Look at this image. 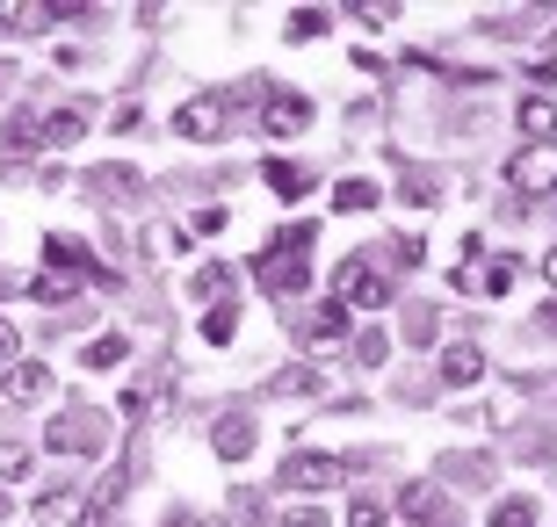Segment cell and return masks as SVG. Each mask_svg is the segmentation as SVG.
I'll list each match as a JSON object with an SVG mask.
<instances>
[{"label": "cell", "instance_id": "6da1fadb", "mask_svg": "<svg viewBox=\"0 0 557 527\" xmlns=\"http://www.w3.org/2000/svg\"><path fill=\"white\" fill-rule=\"evenodd\" d=\"M311 239H319V224H289V231H275V239L261 246V261H253V283L275 289V297H297V289H305Z\"/></svg>", "mask_w": 557, "mask_h": 527}, {"label": "cell", "instance_id": "7a4b0ae2", "mask_svg": "<svg viewBox=\"0 0 557 527\" xmlns=\"http://www.w3.org/2000/svg\"><path fill=\"white\" fill-rule=\"evenodd\" d=\"M333 304L341 311H384L392 289H384V275H376L370 261H341V275H333Z\"/></svg>", "mask_w": 557, "mask_h": 527}, {"label": "cell", "instance_id": "3957f363", "mask_svg": "<svg viewBox=\"0 0 557 527\" xmlns=\"http://www.w3.org/2000/svg\"><path fill=\"white\" fill-rule=\"evenodd\" d=\"M44 261H51L44 275H59V283H73V289L81 283H116L109 267H95V253H87L81 239H44Z\"/></svg>", "mask_w": 557, "mask_h": 527}, {"label": "cell", "instance_id": "277c9868", "mask_svg": "<svg viewBox=\"0 0 557 527\" xmlns=\"http://www.w3.org/2000/svg\"><path fill=\"white\" fill-rule=\"evenodd\" d=\"M507 181H515L521 196H550L557 188V145H521L515 160H507Z\"/></svg>", "mask_w": 557, "mask_h": 527}, {"label": "cell", "instance_id": "5b68a950", "mask_svg": "<svg viewBox=\"0 0 557 527\" xmlns=\"http://www.w3.org/2000/svg\"><path fill=\"white\" fill-rule=\"evenodd\" d=\"M174 130L196 138V145H218L225 138V95H196V102H182L174 109Z\"/></svg>", "mask_w": 557, "mask_h": 527}, {"label": "cell", "instance_id": "8992f818", "mask_svg": "<svg viewBox=\"0 0 557 527\" xmlns=\"http://www.w3.org/2000/svg\"><path fill=\"white\" fill-rule=\"evenodd\" d=\"M305 123H311L305 95H289V87H269V95H261V130H269V138H297Z\"/></svg>", "mask_w": 557, "mask_h": 527}, {"label": "cell", "instance_id": "52a82bcc", "mask_svg": "<svg viewBox=\"0 0 557 527\" xmlns=\"http://www.w3.org/2000/svg\"><path fill=\"white\" fill-rule=\"evenodd\" d=\"M341 477H348L341 455H289V463H283V485L289 491H333Z\"/></svg>", "mask_w": 557, "mask_h": 527}, {"label": "cell", "instance_id": "ba28073f", "mask_svg": "<svg viewBox=\"0 0 557 527\" xmlns=\"http://www.w3.org/2000/svg\"><path fill=\"white\" fill-rule=\"evenodd\" d=\"M44 390H51V368L44 362H8L0 368V398H8V405H37Z\"/></svg>", "mask_w": 557, "mask_h": 527}, {"label": "cell", "instance_id": "9c48e42d", "mask_svg": "<svg viewBox=\"0 0 557 527\" xmlns=\"http://www.w3.org/2000/svg\"><path fill=\"white\" fill-rule=\"evenodd\" d=\"M37 520H44V527H87L81 491H73V485H51V491L37 499Z\"/></svg>", "mask_w": 557, "mask_h": 527}, {"label": "cell", "instance_id": "30bf717a", "mask_svg": "<svg viewBox=\"0 0 557 527\" xmlns=\"http://www.w3.org/2000/svg\"><path fill=\"white\" fill-rule=\"evenodd\" d=\"M210 448H218L225 463H247V455H253V426L239 419V412H232V419H218V434H210Z\"/></svg>", "mask_w": 557, "mask_h": 527}, {"label": "cell", "instance_id": "8fae6325", "mask_svg": "<svg viewBox=\"0 0 557 527\" xmlns=\"http://www.w3.org/2000/svg\"><path fill=\"white\" fill-rule=\"evenodd\" d=\"M341 332H348V311H341V304H311L305 311V340L311 347H333Z\"/></svg>", "mask_w": 557, "mask_h": 527}, {"label": "cell", "instance_id": "7c38bea8", "mask_svg": "<svg viewBox=\"0 0 557 527\" xmlns=\"http://www.w3.org/2000/svg\"><path fill=\"white\" fill-rule=\"evenodd\" d=\"M521 130H529V145H557V109L543 95H521Z\"/></svg>", "mask_w": 557, "mask_h": 527}, {"label": "cell", "instance_id": "4fadbf2b", "mask_svg": "<svg viewBox=\"0 0 557 527\" xmlns=\"http://www.w3.org/2000/svg\"><path fill=\"white\" fill-rule=\"evenodd\" d=\"M87 130V109H51V116L37 123V145H73Z\"/></svg>", "mask_w": 557, "mask_h": 527}, {"label": "cell", "instance_id": "5bb4252c", "mask_svg": "<svg viewBox=\"0 0 557 527\" xmlns=\"http://www.w3.org/2000/svg\"><path fill=\"white\" fill-rule=\"evenodd\" d=\"M376 196H384V188H376L370 174H348V181L333 188V210H348V217H355V210H376Z\"/></svg>", "mask_w": 557, "mask_h": 527}, {"label": "cell", "instance_id": "9a60e30c", "mask_svg": "<svg viewBox=\"0 0 557 527\" xmlns=\"http://www.w3.org/2000/svg\"><path fill=\"white\" fill-rule=\"evenodd\" d=\"M478 376H485V354L478 347H449L442 354V384H478Z\"/></svg>", "mask_w": 557, "mask_h": 527}, {"label": "cell", "instance_id": "2e32d148", "mask_svg": "<svg viewBox=\"0 0 557 527\" xmlns=\"http://www.w3.org/2000/svg\"><path fill=\"white\" fill-rule=\"evenodd\" d=\"M29 297H37V304H51V311H81V289L59 283V275H37V283H29Z\"/></svg>", "mask_w": 557, "mask_h": 527}, {"label": "cell", "instance_id": "e0dca14e", "mask_svg": "<svg viewBox=\"0 0 557 527\" xmlns=\"http://www.w3.org/2000/svg\"><path fill=\"white\" fill-rule=\"evenodd\" d=\"M261 174H269V188H275V196H283V203H297V196H305V166H289V160H269V166H261Z\"/></svg>", "mask_w": 557, "mask_h": 527}, {"label": "cell", "instance_id": "ac0fdd59", "mask_svg": "<svg viewBox=\"0 0 557 527\" xmlns=\"http://www.w3.org/2000/svg\"><path fill=\"white\" fill-rule=\"evenodd\" d=\"M116 362H131V347H124V332H102V340L87 347V368H116Z\"/></svg>", "mask_w": 557, "mask_h": 527}, {"label": "cell", "instance_id": "d6986e66", "mask_svg": "<svg viewBox=\"0 0 557 527\" xmlns=\"http://www.w3.org/2000/svg\"><path fill=\"white\" fill-rule=\"evenodd\" d=\"M485 527H536V506H529V499H499Z\"/></svg>", "mask_w": 557, "mask_h": 527}, {"label": "cell", "instance_id": "ffe728a7", "mask_svg": "<svg viewBox=\"0 0 557 527\" xmlns=\"http://www.w3.org/2000/svg\"><path fill=\"white\" fill-rule=\"evenodd\" d=\"M51 448H59V455H65V448H95V426H51Z\"/></svg>", "mask_w": 557, "mask_h": 527}, {"label": "cell", "instance_id": "44dd1931", "mask_svg": "<svg viewBox=\"0 0 557 527\" xmlns=\"http://www.w3.org/2000/svg\"><path fill=\"white\" fill-rule=\"evenodd\" d=\"M289 37H326V8H297L289 15Z\"/></svg>", "mask_w": 557, "mask_h": 527}, {"label": "cell", "instance_id": "7402d4cb", "mask_svg": "<svg viewBox=\"0 0 557 527\" xmlns=\"http://www.w3.org/2000/svg\"><path fill=\"white\" fill-rule=\"evenodd\" d=\"M232 325H239V318H232V311L218 304V311L203 318V340H210V347H225V340H232Z\"/></svg>", "mask_w": 557, "mask_h": 527}, {"label": "cell", "instance_id": "603a6c76", "mask_svg": "<svg viewBox=\"0 0 557 527\" xmlns=\"http://www.w3.org/2000/svg\"><path fill=\"white\" fill-rule=\"evenodd\" d=\"M434 506H442V491H434V485H406V513H420V520H428Z\"/></svg>", "mask_w": 557, "mask_h": 527}, {"label": "cell", "instance_id": "cb8c5ba5", "mask_svg": "<svg viewBox=\"0 0 557 527\" xmlns=\"http://www.w3.org/2000/svg\"><path fill=\"white\" fill-rule=\"evenodd\" d=\"M355 15L370 22V29H392V22H398V8H392V0H362V8H355Z\"/></svg>", "mask_w": 557, "mask_h": 527}, {"label": "cell", "instance_id": "d4e9b609", "mask_svg": "<svg viewBox=\"0 0 557 527\" xmlns=\"http://www.w3.org/2000/svg\"><path fill=\"white\" fill-rule=\"evenodd\" d=\"M218 289H232V267H203L196 275V297H218Z\"/></svg>", "mask_w": 557, "mask_h": 527}, {"label": "cell", "instance_id": "484cf974", "mask_svg": "<svg viewBox=\"0 0 557 527\" xmlns=\"http://www.w3.org/2000/svg\"><path fill=\"white\" fill-rule=\"evenodd\" d=\"M0 469H8V477H22V469H29V448H22V441H0Z\"/></svg>", "mask_w": 557, "mask_h": 527}, {"label": "cell", "instance_id": "4316f807", "mask_svg": "<svg viewBox=\"0 0 557 527\" xmlns=\"http://www.w3.org/2000/svg\"><path fill=\"white\" fill-rule=\"evenodd\" d=\"M485 289H493V297H507V289H515V261H499L493 275H485Z\"/></svg>", "mask_w": 557, "mask_h": 527}, {"label": "cell", "instance_id": "83f0119b", "mask_svg": "<svg viewBox=\"0 0 557 527\" xmlns=\"http://www.w3.org/2000/svg\"><path fill=\"white\" fill-rule=\"evenodd\" d=\"M348 527H384V513H376V506H370V499H362V506H355V513H348Z\"/></svg>", "mask_w": 557, "mask_h": 527}, {"label": "cell", "instance_id": "f1b7e54d", "mask_svg": "<svg viewBox=\"0 0 557 527\" xmlns=\"http://www.w3.org/2000/svg\"><path fill=\"white\" fill-rule=\"evenodd\" d=\"M15 347H22V340H15V325H8V318H0V368H8V362H15Z\"/></svg>", "mask_w": 557, "mask_h": 527}, {"label": "cell", "instance_id": "f546056e", "mask_svg": "<svg viewBox=\"0 0 557 527\" xmlns=\"http://www.w3.org/2000/svg\"><path fill=\"white\" fill-rule=\"evenodd\" d=\"M283 527H319V506H289V513H283Z\"/></svg>", "mask_w": 557, "mask_h": 527}, {"label": "cell", "instance_id": "4dcf8cb0", "mask_svg": "<svg viewBox=\"0 0 557 527\" xmlns=\"http://www.w3.org/2000/svg\"><path fill=\"white\" fill-rule=\"evenodd\" d=\"M543 275H550V283H557V246H550V253H543Z\"/></svg>", "mask_w": 557, "mask_h": 527}, {"label": "cell", "instance_id": "1f68e13d", "mask_svg": "<svg viewBox=\"0 0 557 527\" xmlns=\"http://www.w3.org/2000/svg\"><path fill=\"white\" fill-rule=\"evenodd\" d=\"M543 325H550V332H557V304H543Z\"/></svg>", "mask_w": 557, "mask_h": 527}, {"label": "cell", "instance_id": "d6a6232c", "mask_svg": "<svg viewBox=\"0 0 557 527\" xmlns=\"http://www.w3.org/2000/svg\"><path fill=\"white\" fill-rule=\"evenodd\" d=\"M8 513H15V506H8V491H0V520H8Z\"/></svg>", "mask_w": 557, "mask_h": 527}, {"label": "cell", "instance_id": "836d02e7", "mask_svg": "<svg viewBox=\"0 0 557 527\" xmlns=\"http://www.w3.org/2000/svg\"><path fill=\"white\" fill-rule=\"evenodd\" d=\"M0 95H8V65H0Z\"/></svg>", "mask_w": 557, "mask_h": 527}, {"label": "cell", "instance_id": "e575fe53", "mask_svg": "<svg viewBox=\"0 0 557 527\" xmlns=\"http://www.w3.org/2000/svg\"><path fill=\"white\" fill-rule=\"evenodd\" d=\"M174 527H196V520H174Z\"/></svg>", "mask_w": 557, "mask_h": 527}]
</instances>
